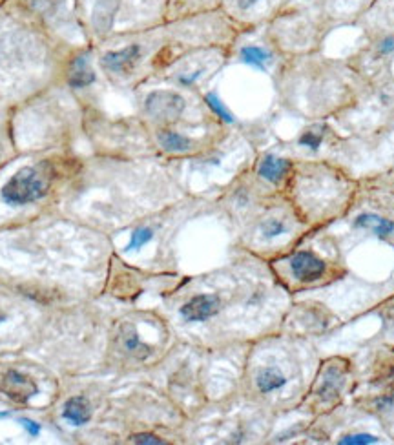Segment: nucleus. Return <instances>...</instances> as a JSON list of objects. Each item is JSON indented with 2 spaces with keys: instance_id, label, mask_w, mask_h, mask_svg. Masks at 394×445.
I'll return each mask as SVG.
<instances>
[{
  "instance_id": "1",
  "label": "nucleus",
  "mask_w": 394,
  "mask_h": 445,
  "mask_svg": "<svg viewBox=\"0 0 394 445\" xmlns=\"http://www.w3.org/2000/svg\"><path fill=\"white\" fill-rule=\"evenodd\" d=\"M77 166L68 164L66 159L59 155H46L35 163L24 164L11 175L0 190V197L6 205L24 206L46 199L53 194L57 184L68 172H75Z\"/></svg>"
},
{
  "instance_id": "2",
  "label": "nucleus",
  "mask_w": 394,
  "mask_h": 445,
  "mask_svg": "<svg viewBox=\"0 0 394 445\" xmlns=\"http://www.w3.org/2000/svg\"><path fill=\"white\" fill-rule=\"evenodd\" d=\"M19 6L30 19L46 30L50 35L64 46L79 41L82 46H88L86 35L82 31L77 17V0H11Z\"/></svg>"
},
{
  "instance_id": "3",
  "label": "nucleus",
  "mask_w": 394,
  "mask_h": 445,
  "mask_svg": "<svg viewBox=\"0 0 394 445\" xmlns=\"http://www.w3.org/2000/svg\"><path fill=\"white\" fill-rule=\"evenodd\" d=\"M143 62V48L137 41L126 42L121 46L106 48L99 53V68L108 77L128 79L137 72Z\"/></svg>"
},
{
  "instance_id": "4",
  "label": "nucleus",
  "mask_w": 394,
  "mask_h": 445,
  "mask_svg": "<svg viewBox=\"0 0 394 445\" xmlns=\"http://www.w3.org/2000/svg\"><path fill=\"white\" fill-rule=\"evenodd\" d=\"M143 108L144 113L154 123L166 126V124L179 121L186 110V101L181 93L174 92V90H155L146 95Z\"/></svg>"
},
{
  "instance_id": "5",
  "label": "nucleus",
  "mask_w": 394,
  "mask_h": 445,
  "mask_svg": "<svg viewBox=\"0 0 394 445\" xmlns=\"http://www.w3.org/2000/svg\"><path fill=\"white\" fill-rule=\"evenodd\" d=\"M221 299L214 294H201L192 297L181 307V316L186 322H205L208 317L219 313Z\"/></svg>"
},
{
  "instance_id": "6",
  "label": "nucleus",
  "mask_w": 394,
  "mask_h": 445,
  "mask_svg": "<svg viewBox=\"0 0 394 445\" xmlns=\"http://www.w3.org/2000/svg\"><path fill=\"white\" fill-rule=\"evenodd\" d=\"M2 390H4V394H8V398H11L17 404H26L28 399L33 398L39 393V387L33 379L24 376V374L10 370L2 379Z\"/></svg>"
},
{
  "instance_id": "7",
  "label": "nucleus",
  "mask_w": 394,
  "mask_h": 445,
  "mask_svg": "<svg viewBox=\"0 0 394 445\" xmlns=\"http://www.w3.org/2000/svg\"><path fill=\"white\" fill-rule=\"evenodd\" d=\"M290 268L294 276L302 281H314L325 272V263L311 252H297L290 259Z\"/></svg>"
},
{
  "instance_id": "8",
  "label": "nucleus",
  "mask_w": 394,
  "mask_h": 445,
  "mask_svg": "<svg viewBox=\"0 0 394 445\" xmlns=\"http://www.w3.org/2000/svg\"><path fill=\"white\" fill-rule=\"evenodd\" d=\"M157 144L166 152V154H188L194 150V141L183 133L175 132L170 128H161L155 135Z\"/></svg>"
},
{
  "instance_id": "9",
  "label": "nucleus",
  "mask_w": 394,
  "mask_h": 445,
  "mask_svg": "<svg viewBox=\"0 0 394 445\" xmlns=\"http://www.w3.org/2000/svg\"><path fill=\"white\" fill-rule=\"evenodd\" d=\"M62 416L72 425H84L92 418V407L84 396H73L64 404Z\"/></svg>"
},
{
  "instance_id": "10",
  "label": "nucleus",
  "mask_w": 394,
  "mask_h": 445,
  "mask_svg": "<svg viewBox=\"0 0 394 445\" xmlns=\"http://www.w3.org/2000/svg\"><path fill=\"white\" fill-rule=\"evenodd\" d=\"M288 172V161L282 157H276V155H265L262 159V163L257 166V175L263 177L268 183L277 184L279 181L285 177V174Z\"/></svg>"
},
{
  "instance_id": "11",
  "label": "nucleus",
  "mask_w": 394,
  "mask_h": 445,
  "mask_svg": "<svg viewBox=\"0 0 394 445\" xmlns=\"http://www.w3.org/2000/svg\"><path fill=\"white\" fill-rule=\"evenodd\" d=\"M117 342L124 353L132 354L135 358H144L150 353V347L141 342L137 330L132 325H123L121 327V330L117 334Z\"/></svg>"
},
{
  "instance_id": "12",
  "label": "nucleus",
  "mask_w": 394,
  "mask_h": 445,
  "mask_svg": "<svg viewBox=\"0 0 394 445\" xmlns=\"http://www.w3.org/2000/svg\"><path fill=\"white\" fill-rule=\"evenodd\" d=\"M354 226L365 228V230H373L376 236L385 237L394 232V223L385 217H380L376 214H362L358 219L354 221Z\"/></svg>"
},
{
  "instance_id": "13",
  "label": "nucleus",
  "mask_w": 394,
  "mask_h": 445,
  "mask_svg": "<svg viewBox=\"0 0 394 445\" xmlns=\"http://www.w3.org/2000/svg\"><path fill=\"white\" fill-rule=\"evenodd\" d=\"M256 384L257 389L262 390L263 394H266L272 393V390L282 389L283 385L287 384V379H285V376H283L279 370H276V368H263L262 373L257 374Z\"/></svg>"
},
{
  "instance_id": "14",
  "label": "nucleus",
  "mask_w": 394,
  "mask_h": 445,
  "mask_svg": "<svg viewBox=\"0 0 394 445\" xmlns=\"http://www.w3.org/2000/svg\"><path fill=\"white\" fill-rule=\"evenodd\" d=\"M239 53H241V59H243V62H246V64H252V66H256V68H262V70H265L266 64L270 62V57H272L270 53L259 46L241 48Z\"/></svg>"
},
{
  "instance_id": "15",
  "label": "nucleus",
  "mask_w": 394,
  "mask_h": 445,
  "mask_svg": "<svg viewBox=\"0 0 394 445\" xmlns=\"http://www.w3.org/2000/svg\"><path fill=\"white\" fill-rule=\"evenodd\" d=\"M206 104H208V108H210L212 112L217 115L219 119H223L225 123H234V117H232V113L226 110V106L219 101V97L215 95V93H208L205 97Z\"/></svg>"
},
{
  "instance_id": "16",
  "label": "nucleus",
  "mask_w": 394,
  "mask_h": 445,
  "mask_svg": "<svg viewBox=\"0 0 394 445\" xmlns=\"http://www.w3.org/2000/svg\"><path fill=\"white\" fill-rule=\"evenodd\" d=\"M152 237H154L152 228H137V230L132 234V241H130L126 248H128V250H137V248H141L143 245H146Z\"/></svg>"
},
{
  "instance_id": "17",
  "label": "nucleus",
  "mask_w": 394,
  "mask_h": 445,
  "mask_svg": "<svg viewBox=\"0 0 394 445\" xmlns=\"http://www.w3.org/2000/svg\"><path fill=\"white\" fill-rule=\"evenodd\" d=\"M262 232H263V236H265V237L282 236L283 232H285V225H283L282 221L268 219L262 225Z\"/></svg>"
},
{
  "instance_id": "18",
  "label": "nucleus",
  "mask_w": 394,
  "mask_h": 445,
  "mask_svg": "<svg viewBox=\"0 0 394 445\" xmlns=\"http://www.w3.org/2000/svg\"><path fill=\"white\" fill-rule=\"evenodd\" d=\"M378 442V438H374V436L371 435H351V436H345V438H342L339 440V444L342 445H367V444H376Z\"/></svg>"
},
{
  "instance_id": "19",
  "label": "nucleus",
  "mask_w": 394,
  "mask_h": 445,
  "mask_svg": "<svg viewBox=\"0 0 394 445\" xmlns=\"http://www.w3.org/2000/svg\"><path fill=\"white\" fill-rule=\"evenodd\" d=\"M263 0H232V6H234V10L239 15H246V13H250L254 8L262 4Z\"/></svg>"
},
{
  "instance_id": "20",
  "label": "nucleus",
  "mask_w": 394,
  "mask_h": 445,
  "mask_svg": "<svg viewBox=\"0 0 394 445\" xmlns=\"http://www.w3.org/2000/svg\"><path fill=\"white\" fill-rule=\"evenodd\" d=\"M130 442H133V444H150V445H164L166 444V442L161 440L159 436L148 435V433H143V435H133L132 438H130Z\"/></svg>"
},
{
  "instance_id": "21",
  "label": "nucleus",
  "mask_w": 394,
  "mask_h": 445,
  "mask_svg": "<svg viewBox=\"0 0 394 445\" xmlns=\"http://www.w3.org/2000/svg\"><path fill=\"white\" fill-rule=\"evenodd\" d=\"M299 143H302L303 146H311L313 150H317V146L322 143V135L314 132H305V135L299 139Z\"/></svg>"
},
{
  "instance_id": "22",
  "label": "nucleus",
  "mask_w": 394,
  "mask_h": 445,
  "mask_svg": "<svg viewBox=\"0 0 394 445\" xmlns=\"http://www.w3.org/2000/svg\"><path fill=\"white\" fill-rule=\"evenodd\" d=\"M21 424L22 427L30 433V436H37L39 433H41V425L37 424V422H33V419L30 418H21Z\"/></svg>"
},
{
  "instance_id": "23",
  "label": "nucleus",
  "mask_w": 394,
  "mask_h": 445,
  "mask_svg": "<svg viewBox=\"0 0 394 445\" xmlns=\"http://www.w3.org/2000/svg\"><path fill=\"white\" fill-rule=\"evenodd\" d=\"M384 53H389L394 50V39H385L384 42H382V48H380Z\"/></svg>"
},
{
  "instance_id": "24",
  "label": "nucleus",
  "mask_w": 394,
  "mask_h": 445,
  "mask_svg": "<svg viewBox=\"0 0 394 445\" xmlns=\"http://www.w3.org/2000/svg\"><path fill=\"white\" fill-rule=\"evenodd\" d=\"M394 405V396H389V398H384L378 402V407H391Z\"/></svg>"
},
{
  "instance_id": "25",
  "label": "nucleus",
  "mask_w": 394,
  "mask_h": 445,
  "mask_svg": "<svg viewBox=\"0 0 394 445\" xmlns=\"http://www.w3.org/2000/svg\"><path fill=\"white\" fill-rule=\"evenodd\" d=\"M2 157H4V144L0 141V161H2Z\"/></svg>"
},
{
  "instance_id": "26",
  "label": "nucleus",
  "mask_w": 394,
  "mask_h": 445,
  "mask_svg": "<svg viewBox=\"0 0 394 445\" xmlns=\"http://www.w3.org/2000/svg\"><path fill=\"white\" fill-rule=\"evenodd\" d=\"M8 416V413H0V418H6Z\"/></svg>"
},
{
  "instance_id": "27",
  "label": "nucleus",
  "mask_w": 394,
  "mask_h": 445,
  "mask_svg": "<svg viewBox=\"0 0 394 445\" xmlns=\"http://www.w3.org/2000/svg\"><path fill=\"white\" fill-rule=\"evenodd\" d=\"M2 319H4V316H0V322H2Z\"/></svg>"
},
{
  "instance_id": "28",
  "label": "nucleus",
  "mask_w": 394,
  "mask_h": 445,
  "mask_svg": "<svg viewBox=\"0 0 394 445\" xmlns=\"http://www.w3.org/2000/svg\"><path fill=\"white\" fill-rule=\"evenodd\" d=\"M0 2H2V0H0Z\"/></svg>"
}]
</instances>
